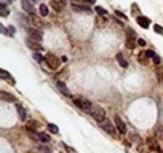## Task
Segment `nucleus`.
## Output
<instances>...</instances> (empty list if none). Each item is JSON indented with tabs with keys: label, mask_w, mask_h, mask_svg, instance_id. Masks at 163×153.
Wrapping results in <instances>:
<instances>
[{
	"label": "nucleus",
	"mask_w": 163,
	"mask_h": 153,
	"mask_svg": "<svg viewBox=\"0 0 163 153\" xmlns=\"http://www.w3.org/2000/svg\"><path fill=\"white\" fill-rule=\"evenodd\" d=\"M90 115L94 118L96 121H104L106 120V112H104V109L102 107H99V105H91L90 109Z\"/></svg>",
	"instance_id": "1"
},
{
	"label": "nucleus",
	"mask_w": 163,
	"mask_h": 153,
	"mask_svg": "<svg viewBox=\"0 0 163 153\" xmlns=\"http://www.w3.org/2000/svg\"><path fill=\"white\" fill-rule=\"evenodd\" d=\"M45 64L48 66V69H51V70H58L59 66H61V61L54 56V54L51 53H48L46 56H45Z\"/></svg>",
	"instance_id": "2"
},
{
	"label": "nucleus",
	"mask_w": 163,
	"mask_h": 153,
	"mask_svg": "<svg viewBox=\"0 0 163 153\" xmlns=\"http://www.w3.org/2000/svg\"><path fill=\"white\" fill-rule=\"evenodd\" d=\"M126 46L130 48V50H133L134 46H136V43H138V40H136V34H134V30L133 29H126Z\"/></svg>",
	"instance_id": "3"
},
{
	"label": "nucleus",
	"mask_w": 163,
	"mask_h": 153,
	"mask_svg": "<svg viewBox=\"0 0 163 153\" xmlns=\"http://www.w3.org/2000/svg\"><path fill=\"white\" fill-rule=\"evenodd\" d=\"M74 104L77 107H80L82 110H87V112H90V109H91V102L87 101V99H82V97H75Z\"/></svg>",
	"instance_id": "4"
},
{
	"label": "nucleus",
	"mask_w": 163,
	"mask_h": 153,
	"mask_svg": "<svg viewBox=\"0 0 163 153\" xmlns=\"http://www.w3.org/2000/svg\"><path fill=\"white\" fill-rule=\"evenodd\" d=\"M27 34H29V38H31V40L39 41V43L42 41V37H43V34H42L39 29H31V27L27 29Z\"/></svg>",
	"instance_id": "5"
},
{
	"label": "nucleus",
	"mask_w": 163,
	"mask_h": 153,
	"mask_svg": "<svg viewBox=\"0 0 163 153\" xmlns=\"http://www.w3.org/2000/svg\"><path fill=\"white\" fill-rule=\"evenodd\" d=\"M21 6H23V10L27 11L29 15H35V8L32 5V0H21Z\"/></svg>",
	"instance_id": "6"
},
{
	"label": "nucleus",
	"mask_w": 163,
	"mask_h": 153,
	"mask_svg": "<svg viewBox=\"0 0 163 153\" xmlns=\"http://www.w3.org/2000/svg\"><path fill=\"white\" fill-rule=\"evenodd\" d=\"M99 126H101L104 131H106V133H109L110 136H115V128L114 126H112V124L107 121V120H104V121H101V123H99Z\"/></svg>",
	"instance_id": "7"
},
{
	"label": "nucleus",
	"mask_w": 163,
	"mask_h": 153,
	"mask_svg": "<svg viewBox=\"0 0 163 153\" xmlns=\"http://www.w3.org/2000/svg\"><path fill=\"white\" fill-rule=\"evenodd\" d=\"M66 6V0H51V8L54 11H62Z\"/></svg>",
	"instance_id": "8"
},
{
	"label": "nucleus",
	"mask_w": 163,
	"mask_h": 153,
	"mask_svg": "<svg viewBox=\"0 0 163 153\" xmlns=\"http://www.w3.org/2000/svg\"><path fill=\"white\" fill-rule=\"evenodd\" d=\"M115 126H117V129H118L120 134H125V133H126V124L123 123V120H122L120 116H115Z\"/></svg>",
	"instance_id": "9"
},
{
	"label": "nucleus",
	"mask_w": 163,
	"mask_h": 153,
	"mask_svg": "<svg viewBox=\"0 0 163 153\" xmlns=\"http://www.w3.org/2000/svg\"><path fill=\"white\" fill-rule=\"evenodd\" d=\"M26 45L29 46L31 50H34V51H39V53L42 51V46H40L39 41H34V40H31V38H27V40H26Z\"/></svg>",
	"instance_id": "10"
},
{
	"label": "nucleus",
	"mask_w": 163,
	"mask_h": 153,
	"mask_svg": "<svg viewBox=\"0 0 163 153\" xmlns=\"http://www.w3.org/2000/svg\"><path fill=\"white\" fill-rule=\"evenodd\" d=\"M136 21H138V24L143 27V29H147L149 26H150V19L149 18H146V16H138L136 18Z\"/></svg>",
	"instance_id": "11"
},
{
	"label": "nucleus",
	"mask_w": 163,
	"mask_h": 153,
	"mask_svg": "<svg viewBox=\"0 0 163 153\" xmlns=\"http://www.w3.org/2000/svg\"><path fill=\"white\" fill-rule=\"evenodd\" d=\"M72 10L77 11V13H85V15H87V13H91L88 6H83V5H79V3H74L72 5Z\"/></svg>",
	"instance_id": "12"
},
{
	"label": "nucleus",
	"mask_w": 163,
	"mask_h": 153,
	"mask_svg": "<svg viewBox=\"0 0 163 153\" xmlns=\"http://www.w3.org/2000/svg\"><path fill=\"white\" fill-rule=\"evenodd\" d=\"M16 110H18V115H19L21 120H24V121H26V120H27V112H26V109L21 105V104L16 102Z\"/></svg>",
	"instance_id": "13"
},
{
	"label": "nucleus",
	"mask_w": 163,
	"mask_h": 153,
	"mask_svg": "<svg viewBox=\"0 0 163 153\" xmlns=\"http://www.w3.org/2000/svg\"><path fill=\"white\" fill-rule=\"evenodd\" d=\"M0 97H2L3 102H16V97L15 96H11V94L5 93V91H0Z\"/></svg>",
	"instance_id": "14"
},
{
	"label": "nucleus",
	"mask_w": 163,
	"mask_h": 153,
	"mask_svg": "<svg viewBox=\"0 0 163 153\" xmlns=\"http://www.w3.org/2000/svg\"><path fill=\"white\" fill-rule=\"evenodd\" d=\"M26 128L29 129V131H32V129H39V128H40V123H39L37 120H27Z\"/></svg>",
	"instance_id": "15"
},
{
	"label": "nucleus",
	"mask_w": 163,
	"mask_h": 153,
	"mask_svg": "<svg viewBox=\"0 0 163 153\" xmlns=\"http://www.w3.org/2000/svg\"><path fill=\"white\" fill-rule=\"evenodd\" d=\"M56 86L59 88V91H61L62 94H64V96L70 97V91L67 89V86H66V85H64V83H62V81H58V83H56Z\"/></svg>",
	"instance_id": "16"
},
{
	"label": "nucleus",
	"mask_w": 163,
	"mask_h": 153,
	"mask_svg": "<svg viewBox=\"0 0 163 153\" xmlns=\"http://www.w3.org/2000/svg\"><path fill=\"white\" fill-rule=\"evenodd\" d=\"M138 59H139V62L141 64H149V54H147V51H141L139 53V56H138Z\"/></svg>",
	"instance_id": "17"
},
{
	"label": "nucleus",
	"mask_w": 163,
	"mask_h": 153,
	"mask_svg": "<svg viewBox=\"0 0 163 153\" xmlns=\"http://www.w3.org/2000/svg\"><path fill=\"white\" fill-rule=\"evenodd\" d=\"M0 75H2V80L8 81V83H11V85H15V80L11 78V76H10V73L6 72V70H3V69H2V70H0Z\"/></svg>",
	"instance_id": "18"
},
{
	"label": "nucleus",
	"mask_w": 163,
	"mask_h": 153,
	"mask_svg": "<svg viewBox=\"0 0 163 153\" xmlns=\"http://www.w3.org/2000/svg\"><path fill=\"white\" fill-rule=\"evenodd\" d=\"M117 61H118V64L122 66V67H128V61L125 59V56L122 53H117Z\"/></svg>",
	"instance_id": "19"
},
{
	"label": "nucleus",
	"mask_w": 163,
	"mask_h": 153,
	"mask_svg": "<svg viewBox=\"0 0 163 153\" xmlns=\"http://www.w3.org/2000/svg\"><path fill=\"white\" fill-rule=\"evenodd\" d=\"M147 54H149V58H152V59H154V62H155L157 66L160 64V58L157 56V53H155L154 50H149V51H147Z\"/></svg>",
	"instance_id": "20"
},
{
	"label": "nucleus",
	"mask_w": 163,
	"mask_h": 153,
	"mask_svg": "<svg viewBox=\"0 0 163 153\" xmlns=\"http://www.w3.org/2000/svg\"><path fill=\"white\" fill-rule=\"evenodd\" d=\"M147 144H149V147H150L152 150H160L158 148V145H157V141H155V139H147Z\"/></svg>",
	"instance_id": "21"
},
{
	"label": "nucleus",
	"mask_w": 163,
	"mask_h": 153,
	"mask_svg": "<svg viewBox=\"0 0 163 153\" xmlns=\"http://www.w3.org/2000/svg\"><path fill=\"white\" fill-rule=\"evenodd\" d=\"M39 139H40L43 144H48V142H50V136H48L46 133H39Z\"/></svg>",
	"instance_id": "22"
},
{
	"label": "nucleus",
	"mask_w": 163,
	"mask_h": 153,
	"mask_svg": "<svg viewBox=\"0 0 163 153\" xmlns=\"http://www.w3.org/2000/svg\"><path fill=\"white\" fill-rule=\"evenodd\" d=\"M46 128H48V131H50V133H53V134H58V133H59L58 126H56V124H53V123H50Z\"/></svg>",
	"instance_id": "23"
},
{
	"label": "nucleus",
	"mask_w": 163,
	"mask_h": 153,
	"mask_svg": "<svg viewBox=\"0 0 163 153\" xmlns=\"http://www.w3.org/2000/svg\"><path fill=\"white\" fill-rule=\"evenodd\" d=\"M0 15H2L3 18L8 16V10H6V6H5V2H3V3H0Z\"/></svg>",
	"instance_id": "24"
},
{
	"label": "nucleus",
	"mask_w": 163,
	"mask_h": 153,
	"mask_svg": "<svg viewBox=\"0 0 163 153\" xmlns=\"http://www.w3.org/2000/svg\"><path fill=\"white\" fill-rule=\"evenodd\" d=\"M48 13H50V10H48V6H46V5H43V3H42V5H40V15H42V16H48Z\"/></svg>",
	"instance_id": "25"
},
{
	"label": "nucleus",
	"mask_w": 163,
	"mask_h": 153,
	"mask_svg": "<svg viewBox=\"0 0 163 153\" xmlns=\"http://www.w3.org/2000/svg\"><path fill=\"white\" fill-rule=\"evenodd\" d=\"M32 23H34V26H37V29L42 26V21H40L37 16H35V15H32Z\"/></svg>",
	"instance_id": "26"
},
{
	"label": "nucleus",
	"mask_w": 163,
	"mask_h": 153,
	"mask_svg": "<svg viewBox=\"0 0 163 153\" xmlns=\"http://www.w3.org/2000/svg\"><path fill=\"white\" fill-rule=\"evenodd\" d=\"M154 30L158 34V35H163V27L158 26V24H154Z\"/></svg>",
	"instance_id": "27"
},
{
	"label": "nucleus",
	"mask_w": 163,
	"mask_h": 153,
	"mask_svg": "<svg viewBox=\"0 0 163 153\" xmlns=\"http://www.w3.org/2000/svg\"><path fill=\"white\" fill-rule=\"evenodd\" d=\"M15 34H16V29H15V27H13V26H10L8 29H6V35L13 37V35H15Z\"/></svg>",
	"instance_id": "28"
},
{
	"label": "nucleus",
	"mask_w": 163,
	"mask_h": 153,
	"mask_svg": "<svg viewBox=\"0 0 163 153\" xmlns=\"http://www.w3.org/2000/svg\"><path fill=\"white\" fill-rule=\"evenodd\" d=\"M34 59L37 61V62H45V58H42L40 53H34Z\"/></svg>",
	"instance_id": "29"
},
{
	"label": "nucleus",
	"mask_w": 163,
	"mask_h": 153,
	"mask_svg": "<svg viewBox=\"0 0 163 153\" xmlns=\"http://www.w3.org/2000/svg\"><path fill=\"white\" fill-rule=\"evenodd\" d=\"M96 13H98L99 16H104V15H106V13H107V11H106V10L102 8V6H96Z\"/></svg>",
	"instance_id": "30"
},
{
	"label": "nucleus",
	"mask_w": 163,
	"mask_h": 153,
	"mask_svg": "<svg viewBox=\"0 0 163 153\" xmlns=\"http://www.w3.org/2000/svg\"><path fill=\"white\" fill-rule=\"evenodd\" d=\"M39 151H40V153H51V151H50V148L45 147V145H40V147H39Z\"/></svg>",
	"instance_id": "31"
},
{
	"label": "nucleus",
	"mask_w": 163,
	"mask_h": 153,
	"mask_svg": "<svg viewBox=\"0 0 163 153\" xmlns=\"http://www.w3.org/2000/svg\"><path fill=\"white\" fill-rule=\"evenodd\" d=\"M64 150H66L67 153H77V150L72 148V147H69V145H64Z\"/></svg>",
	"instance_id": "32"
},
{
	"label": "nucleus",
	"mask_w": 163,
	"mask_h": 153,
	"mask_svg": "<svg viewBox=\"0 0 163 153\" xmlns=\"http://www.w3.org/2000/svg\"><path fill=\"white\" fill-rule=\"evenodd\" d=\"M157 136H158L160 141H163V126H161V128H158V133H157Z\"/></svg>",
	"instance_id": "33"
},
{
	"label": "nucleus",
	"mask_w": 163,
	"mask_h": 153,
	"mask_svg": "<svg viewBox=\"0 0 163 153\" xmlns=\"http://www.w3.org/2000/svg\"><path fill=\"white\" fill-rule=\"evenodd\" d=\"M131 8H133V13H134V15H138V16H139V8H138V5H133Z\"/></svg>",
	"instance_id": "34"
},
{
	"label": "nucleus",
	"mask_w": 163,
	"mask_h": 153,
	"mask_svg": "<svg viewBox=\"0 0 163 153\" xmlns=\"http://www.w3.org/2000/svg\"><path fill=\"white\" fill-rule=\"evenodd\" d=\"M138 45H139V46H146V40H143V38H138Z\"/></svg>",
	"instance_id": "35"
},
{
	"label": "nucleus",
	"mask_w": 163,
	"mask_h": 153,
	"mask_svg": "<svg viewBox=\"0 0 163 153\" xmlns=\"http://www.w3.org/2000/svg\"><path fill=\"white\" fill-rule=\"evenodd\" d=\"M115 15H117L118 18H122V19H126V16L123 15V13H122V11H115Z\"/></svg>",
	"instance_id": "36"
},
{
	"label": "nucleus",
	"mask_w": 163,
	"mask_h": 153,
	"mask_svg": "<svg viewBox=\"0 0 163 153\" xmlns=\"http://www.w3.org/2000/svg\"><path fill=\"white\" fill-rule=\"evenodd\" d=\"M83 2H85V3H94L96 0H83Z\"/></svg>",
	"instance_id": "37"
},
{
	"label": "nucleus",
	"mask_w": 163,
	"mask_h": 153,
	"mask_svg": "<svg viewBox=\"0 0 163 153\" xmlns=\"http://www.w3.org/2000/svg\"><path fill=\"white\" fill-rule=\"evenodd\" d=\"M32 2H39V0H32Z\"/></svg>",
	"instance_id": "38"
},
{
	"label": "nucleus",
	"mask_w": 163,
	"mask_h": 153,
	"mask_svg": "<svg viewBox=\"0 0 163 153\" xmlns=\"http://www.w3.org/2000/svg\"><path fill=\"white\" fill-rule=\"evenodd\" d=\"M161 153H163V148H161Z\"/></svg>",
	"instance_id": "39"
}]
</instances>
